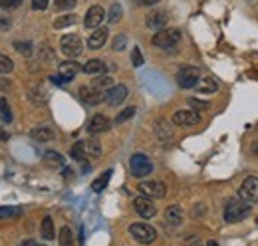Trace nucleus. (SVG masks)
<instances>
[{"instance_id":"a18cd8bd","label":"nucleus","mask_w":258,"mask_h":246,"mask_svg":"<svg viewBox=\"0 0 258 246\" xmlns=\"http://www.w3.org/2000/svg\"><path fill=\"white\" fill-rule=\"evenodd\" d=\"M159 0H137V4H141V6H153V4H157Z\"/></svg>"},{"instance_id":"6e6552de","label":"nucleus","mask_w":258,"mask_h":246,"mask_svg":"<svg viewBox=\"0 0 258 246\" xmlns=\"http://www.w3.org/2000/svg\"><path fill=\"white\" fill-rule=\"evenodd\" d=\"M238 195L240 199L248 201V203H256L258 201V179L256 177H248L244 179L240 189H238Z\"/></svg>"},{"instance_id":"423d86ee","label":"nucleus","mask_w":258,"mask_h":246,"mask_svg":"<svg viewBox=\"0 0 258 246\" xmlns=\"http://www.w3.org/2000/svg\"><path fill=\"white\" fill-rule=\"evenodd\" d=\"M199 80H201V72H199L197 68H193V66H185V68H181L179 74H177V84H179L181 88H185V90L197 88Z\"/></svg>"},{"instance_id":"79ce46f5","label":"nucleus","mask_w":258,"mask_h":246,"mask_svg":"<svg viewBox=\"0 0 258 246\" xmlns=\"http://www.w3.org/2000/svg\"><path fill=\"white\" fill-rule=\"evenodd\" d=\"M94 86H96L97 90L107 88V86H111V78H109V76H101V78H97L96 82H94Z\"/></svg>"},{"instance_id":"a19ab883","label":"nucleus","mask_w":258,"mask_h":246,"mask_svg":"<svg viewBox=\"0 0 258 246\" xmlns=\"http://www.w3.org/2000/svg\"><path fill=\"white\" fill-rule=\"evenodd\" d=\"M20 4H22V0H0V8H4V10H14Z\"/></svg>"},{"instance_id":"0eeeda50","label":"nucleus","mask_w":258,"mask_h":246,"mask_svg":"<svg viewBox=\"0 0 258 246\" xmlns=\"http://www.w3.org/2000/svg\"><path fill=\"white\" fill-rule=\"evenodd\" d=\"M201 121V115L195 109H179L173 113V123L179 127H193Z\"/></svg>"},{"instance_id":"37998d69","label":"nucleus","mask_w":258,"mask_h":246,"mask_svg":"<svg viewBox=\"0 0 258 246\" xmlns=\"http://www.w3.org/2000/svg\"><path fill=\"white\" fill-rule=\"evenodd\" d=\"M50 4V0H32V8L34 10H46Z\"/></svg>"},{"instance_id":"72a5a7b5","label":"nucleus","mask_w":258,"mask_h":246,"mask_svg":"<svg viewBox=\"0 0 258 246\" xmlns=\"http://www.w3.org/2000/svg\"><path fill=\"white\" fill-rule=\"evenodd\" d=\"M72 157L76 159V161H84L88 155H86V151H84V145H82V141H78L74 147H72Z\"/></svg>"},{"instance_id":"8fccbe9b","label":"nucleus","mask_w":258,"mask_h":246,"mask_svg":"<svg viewBox=\"0 0 258 246\" xmlns=\"http://www.w3.org/2000/svg\"><path fill=\"white\" fill-rule=\"evenodd\" d=\"M22 246H32V242H24Z\"/></svg>"},{"instance_id":"412c9836","label":"nucleus","mask_w":258,"mask_h":246,"mask_svg":"<svg viewBox=\"0 0 258 246\" xmlns=\"http://www.w3.org/2000/svg\"><path fill=\"white\" fill-rule=\"evenodd\" d=\"M30 137H32L34 141H38V143H46V141L54 139V131L50 127H36V129H32Z\"/></svg>"},{"instance_id":"a878e982","label":"nucleus","mask_w":258,"mask_h":246,"mask_svg":"<svg viewBox=\"0 0 258 246\" xmlns=\"http://www.w3.org/2000/svg\"><path fill=\"white\" fill-rule=\"evenodd\" d=\"M111 175H113V171L109 169V171H105V173H103L101 177H97L96 181L92 183V191H94V193H101V191H103V189L107 187L109 179H111Z\"/></svg>"},{"instance_id":"7ed1b4c3","label":"nucleus","mask_w":258,"mask_h":246,"mask_svg":"<svg viewBox=\"0 0 258 246\" xmlns=\"http://www.w3.org/2000/svg\"><path fill=\"white\" fill-rule=\"evenodd\" d=\"M129 234H131L137 242H141V244H151V242H155V238H157L155 228L149 226V224H145V222H135V224H131V226H129Z\"/></svg>"},{"instance_id":"f704fd0d","label":"nucleus","mask_w":258,"mask_h":246,"mask_svg":"<svg viewBox=\"0 0 258 246\" xmlns=\"http://www.w3.org/2000/svg\"><path fill=\"white\" fill-rule=\"evenodd\" d=\"M16 52H20L22 56H30L32 54V44L30 42H14Z\"/></svg>"},{"instance_id":"ea45409f","label":"nucleus","mask_w":258,"mask_h":246,"mask_svg":"<svg viewBox=\"0 0 258 246\" xmlns=\"http://www.w3.org/2000/svg\"><path fill=\"white\" fill-rule=\"evenodd\" d=\"M125 44H127V38H125L123 34H119V36L113 40V50H115V52H121V50L125 48Z\"/></svg>"},{"instance_id":"a211bd4d","label":"nucleus","mask_w":258,"mask_h":246,"mask_svg":"<svg viewBox=\"0 0 258 246\" xmlns=\"http://www.w3.org/2000/svg\"><path fill=\"white\" fill-rule=\"evenodd\" d=\"M165 220H167L169 224H173V226L181 224V222H183V209H181L179 205L167 207V211H165Z\"/></svg>"},{"instance_id":"5701e85b","label":"nucleus","mask_w":258,"mask_h":246,"mask_svg":"<svg viewBox=\"0 0 258 246\" xmlns=\"http://www.w3.org/2000/svg\"><path fill=\"white\" fill-rule=\"evenodd\" d=\"M44 161H46V165L48 167H64V163H66V159H64V155L62 153H58V151H46L44 153Z\"/></svg>"},{"instance_id":"393cba45","label":"nucleus","mask_w":258,"mask_h":246,"mask_svg":"<svg viewBox=\"0 0 258 246\" xmlns=\"http://www.w3.org/2000/svg\"><path fill=\"white\" fill-rule=\"evenodd\" d=\"M82 145H84V151L88 157H99L101 155V143L97 139H86V141H82Z\"/></svg>"},{"instance_id":"f8f14e48","label":"nucleus","mask_w":258,"mask_h":246,"mask_svg":"<svg viewBox=\"0 0 258 246\" xmlns=\"http://www.w3.org/2000/svg\"><path fill=\"white\" fill-rule=\"evenodd\" d=\"M167 22H169V16H167V12L165 10H153V12H149L147 14V18H145V24H147V28H151V30H163L165 26H167Z\"/></svg>"},{"instance_id":"cd10ccee","label":"nucleus","mask_w":258,"mask_h":246,"mask_svg":"<svg viewBox=\"0 0 258 246\" xmlns=\"http://www.w3.org/2000/svg\"><path fill=\"white\" fill-rule=\"evenodd\" d=\"M72 24H76V14L58 16V18L54 20V28H56V30H62V28H66V26H72Z\"/></svg>"},{"instance_id":"473e14b6","label":"nucleus","mask_w":258,"mask_h":246,"mask_svg":"<svg viewBox=\"0 0 258 246\" xmlns=\"http://www.w3.org/2000/svg\"><path fill=\"white\" fill-rule=\"evenodd\" d=\"M14 70V61L10 60L8 56L0 54V74H10Z\"/></svg>"},{"instance_id":"dca6fc26","label":"nucleus","mask_w":258,"mask_h":246,"mask_svg":"<svg viewBox=\"0 0 258 246\" xmlns=\"http://www.w3.org/2000/svg\"><path fill=\"white\" fill-rule=\"evenodd\" d=\"M78 72H80V64H78V61H74V60L62 61V64L58 66V76H60L64 82L74 80Z\"/></svg>"},{"instance_id":"f257e3e1","label":"nucleus","mask_w":258,"mask_h":246,"mask_svg":"<svg viewBox=\"0 0 258 246\" xmlns=\"http://www.w3.org/2000/svg\"><path fill=\"white\" fill-rule=\"evenodd\" d=\"M250 213V203L248 201H244V199H232V201H228L225 207V220L226 222H238V220H242L244 216H248Z\"/></svg>"},{"instance_id":"c9c22d12","label":"nucleus","mask_w":258,"mask_h":246,"mask_svg":"<svg viewBox=\"0 0 258 246\" xmlns=\"http://www.w3.org/2000/svg\"><path fill=\"white\" fill-rule=\"evenodd\" d=\"M135 111H137V109H135L133 105H131V107H125V109H123V111H121V113H119V115L115 117V123H123V121H127L129 117H133V115H135Z\"/></svg>"},{"instance_id":"58836bf2","label":"nucleus","mask_w":258,"mask_h":246,"mask_svg":"<svg viewBox=\"0 0 258 246\" xmlns=\"http://www.w3.org/2000/svg\"><path fill=\"white\" fill-rule=\"evenodd\" d=\"M131 61H133L135 68H141V66H143V56H141V50H139L137 46H135L133 52H131Z\"/></svg>"},{"instance_id":"3c124183","label":"nucleus","mask_w":258,"mask_h":246,"mask_svg":"<svg viewBox=\"0 0 258 246\" xmlns=\"http://www.w3.org/2000/svg\"><path fill=\"white\" fill-rule=\"evenodd\" d=\"M32 246H44V244H34V242H32Z\"/></svg>"},{"instance_id":"c03bdc74","label":"nucleus","mask_w":258,"mask_h":246,"mask_svg":"<svg viewBox=\"0 0 258 246\" xmlns=\"http://www.w3.org/2000/svg\"><path fill=\"white\" fill-rule=\"evenodd\" d=\"M203 215H205V205H195V209H193L195 218H199V216H203Z\"/></svg>"},{"instance_id":"1a4fd4ad","label":"nucleus","mask_w":258,"mask_h":246,"mask_svg":"<svg viewBox=\"0 0 258 246\" xmlns=\"http://www.w3.org/2000/svg\"><path fill=\"white\" fill-rule=\"evenodd\" d=\"M139 191L149 199H163L167 193V187L161 181H143L139 184Z\"/></svg>"},{"instance_id":"7c9ffc66","label":"nucleus","mask_w":258,"mask_h":246,"mask_svg":"<svg viewBox=\"0 0 258 246\" xmlns=\"http://www.w3.org/2000/svg\"><path fill=\"white\" fill-rule=\"evenodd\" d=\"M121 14H123V8H121V4H111V8H109V14H107V20L109 22H117L119 18H121Z\"/></svg>"},{"instance_id":"20e7f679","label":"nucleus","mask_w":258,"mask_h":246,"mask_svg":"<svg viewBox=\"0 0 258 246\" xmlns=\"http://www.w3.org/2000/svg\"><path fill=\"white\" fill-rule=\"evenodd\" d=\"M181 42V32L177 28H163L153 36V44L157 48H173Z\"/></svg>"},{"instance_id":"6ab92c4d","label":"nucleus","mask_w":258,"mask_h":246,"mask_svg":"<svg viewBox=\"0 0 258 246\" xmlns=\"http://www.w3.org/2000/svg\"><path fill=\"white\" fill-rule=\"evenodd\" d=\"M155 135L161 139L163 143H167L173 137V129H171V125H169L167 119H157L155 121Z\"/></svg>"},{"instance_id":"4c0bfd02","label":"nucleus","mask_w":258,"mask_h":246,"mask_svg":"<svg viewBox=\"0 0 258 246\" xmlns=\"http://www.w3.org/2000/svg\"><path fill=\"white\" fill-rule=\"evenodd\" d=\"M76 2L78 0H54V6H56V10H70L76 6Z\"/></svg>"},{"instance_id":"c85d7f7f","label":"nucleus","mask_w":258,"mask_h":246,"mask_svg":"<svg viewBox=\"0 0 258 246\" xmlns=\"http://www.w3.org/2000/svg\"><path fill=\"white\" fill-rule=\"evenodd\" d=\"M22 215L20 207H0V218H18Z\"/></svg>"},{"instance_id":"49530a36","label":"nucleus","mask_w":258,"mask_h":246,"mask_svg":"<svg viewBox=\"0 0 258 246\" xmlns=\"http://www.w3.org/2000/svg\"><path fill=\"white\" fill-rule=\"evenodd\" d=\"M250 153L256 155V157H258V141H254V143H252V147H250Z\"/></svg>"},{"instance_id":"e433bc0d","label":"nucleus","mask_w":258,"mask_h":246,"mask_svg":"<svg viewBox=\"0 0 258 246\" xmlns=\"http://www.w3.org/2000/svg\"><path fill=\"white\" fill-rule=\"evenodd\" d=\"M189 105L193 107L195 111H201V109H209V101H201V99H197V97H189Z\"/></svg>"},{"instance_id":"4468645a","label":"nucleus","mask_w":258,"mask_h":246,"mask_svg":"<svg viewBox=\"0 0 258 246\" xmlns=\"http://www.w3.org/2000/svg\"><path fill=\"white\" fill-rule=\"evenodd\" d=\"M80 95H82L84 103H88V105H97L101 99H105V93L97 90L96 86H84L80 90Z\"/></svg>"},{"instance_id":"f3484780","label":"nucleus","mask_w":258,"mask_h":246,"mask_svg":"<svg viewBox=\"0 0 258 246\" xmlns=\"http://www.w3.org/2000/svg\"><path fill=\"white\" fill-rule=\"evenodd\" d=\"M107 36H109L107 28H96V32H92V36L88 38V48L90 50H99L107 42Z\"/></svg>"},{"instance_id":"39448f33","label":"nucleus","mask_w":258,"mask_h":246,"mask_svg":"<svg viewBox=\"0 0 258 246\" xmlns=\"http://www.w3.org/2000/svg\"><path fill=\"white\" fill-rule=\"evenodd\" d=\"M60 48L68 58H78L82 52H84V44H82V38L76 36V34H66L60 40Z\"/></svg>"},{"instance_id":"bb28decb","label":"nucleus","mask_w":258,"mask_h":246,"mask_svg":"<svg viewBox=\"0 0 258 246\" xmlns=\"http://www.w3.org/2000/svg\"><path fill=\"white\" fill-rule=\"evenodd\" d=\"M82 70H84L86 74H92V76H94V74H101V72L105 70V64H103L101 60H90L84 64Z\"/></svg>"},{"instance_id":"4be33fe9","label":"nucleus","mask_w":258,"mask_h":246,"mask_svg":"<svg viewBox=\"0 0 258 246\" xmlns=\"http://www.w3.org/2000/svg\"><path fill=\"white\" fill-rule=\"evenodd\" d=\"M28 99L32 101L34 105H44L48 101V92L42 88V86H36L28 92Z\"/></svg>"},{"instance_id":"de8ad7c7","label":"nucleus","mask_w":258,"mask_h":246,"mask_svg":"<svg viewBox=\"0 0 258 246\" xmlns=\"http://www.w3.org/2000/svg\"><path fill=\"white\" fill-rule=\"evenodd\" d=\"M0 139H8V133H4V131H0Z\"/></svg>"},{"instance_id":"ddd939ff","label":"nucleus","mask_w":258,"mask_h":246,"mask_svg":"<svg viewBox=\"0 0 258 246\" xmlns=\"http://www.w3.org/2000/svg\"><path fill=\"white\" fill-rule=\"evenodd\" d=\"M103 18H105V10L101 6H92L86 12L84 24H86V28H99V24L103 22Z\"/></svg>"},{"instance_id":"2f4dec72","label":"nucleus","mask_w":258,"mask_h":246,"mask_svg":"<svg viewBox=\"0 0 258 246\" xmlns=\"http://www.w3.org/2000/svg\"><path fill=\"white\" fill-rule=\"evenodd\" d=\"M0 119L6 123L12 121V113H10V105L6 103V99H0Z\"/></svg>"},{"instance_id":"9d476101","label":"nucleus","mask_w":258,"mask_h":246,"mask_svg":"<svg viewBox=\"0 0 258 246\" xmlns=\"http://www.w3.org/2000/svg\"><path fill=\"white\" fill-rule=\"evenodd\" d=\"M125 97H127V88L125 86H121V84L119 86H111L105 92V103L115 107V105H121L125 101Z\"/></svg>"},{"instance_id":"9b49d317","label":"nucleus","mask_w":258,"mask_h":246,"mask_svg":"<svg viewBox=\"0 0 258 246\" xmlns=\"http://www.w3.org/2000/svg\"><path fill=\"white\" fill-rule=\"evenodd\" d=\"M133 207H135L137 215L143 216V218H151V216H155V213H157V209H155V205H153V201L149 197H137L133 201Z\"/></svg>"},{"instance_id":"f03ea898","label":"nucleus","mask_w":258,"mask_h":246,"mask_svg":"<svg viewBox=\"0 0 258 246\" xmlns=\"http://www.w3.org/2000/svg\"><path fill=\"white\" fill-rule=\"evenodd\" d=\"M129 169H131V175L133 177L143 179V177H147V175L153 173V163H151V159L147 155L135 153L131 155V159H129Z\"/></svg>"},{"instance_id":"c756f323","label":"nucleus","mask_w":258,"mask_h":246,"mask_svg":"<svg viewBox=\"0 0 258 246\" xmlns=\"http://www.w3.org/2000/svg\"><path fill=\"white\" fill-rule=\"evenodd\" d=\"M60 246H74V234H72V230H70V226H64L62 230H60Z\"/></svg>"},{"instance_id":"b1692460","label":"nucleus","mask_w":258,"mask_h":246,"mask_svg":"<svg viewBox=\"0 0 258 246\" xmlns=\"http://www.w3.org/2000/svg\"><path fill=\"white\" fill-rule=\"evenodd\" d=\"M217 80H213V78H201L199 80V84H197V92L199 93H213L217 92Z\"/></svg>"},{"instance_id":"09e8293b","label":"nucleus","mask_w":258,"mask_h":246,"mask_svg":"<svg viewBox=\"0 0 258 246\" xmlns=\"http://www.w3.org/2000/svg\"><path fill=\"white\" fill-rule=\"evenodd\" d=\"M209 246H219V244H217L215 240H211V242H209Z\"/></svg>"},{"instance_id":"2eb2a0df","label":"nucleus","mask_w":258,"mask_h":246,"mask_svg":"<svg viewBox=\"0 0 258 246\" xmlns=\"http://www.w3.org/2000/svg\"><path fill=\"white\" fill-rule=\"evenodd\" d=\"M109 127H111V121H109L105 115H101V113L94 115V117L90 119V123H88V131H90L92 135H97V133H105Z\"/></svg>"},{"instance_id":"aec40b11","label":"nucleus","mask_w":258,"mask_h":246,"mask_svg":"<svg viewBox=\"0 0 258 246\" xmlns=\"http://www.w3.org/2000/svg\"><path fill=\"white\" fill-rule=\"evenodd\" d=\"M40 234H42L44 240H54L56 230H54V220H52V216H44V220H42V224H40Z\"/></svg>"}]
</instances>
